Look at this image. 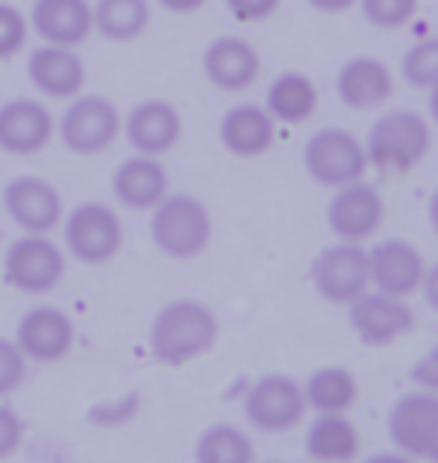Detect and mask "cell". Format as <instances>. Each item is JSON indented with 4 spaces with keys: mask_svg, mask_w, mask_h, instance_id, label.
<instances>
[{
    "mask_svg": "<svg viewBox=\"0 0 438 463\" xmlns=\"http://www.w3.org/2000/svg\"><path fill=\"white\" fill-rule=\"evenodd\" d=\"M219 340V317L199 298H174L156 310L147 328V349L156 364L183 367L204 358Z\"/></svg>",
    "mask_w": 438,
    "mask_h": 463,
    "instance_id": "cell-1",
    "label": "cell"
},
{
    "mask_svg": "<svg viewBox=\"0 0 438 463\" xmlns=\"http://www.w3.org/2000/svg\"><path fill=\"white\" fill-rule=\"evenodd\" d=\"M363 147H367L369 165L381 175H408L417 169L426 154L433 147V129L430 120L424 115H417L415 109H394V112H385L372 120L367 138H363Z\"/></svg>",
    "mask_w": 438,
    "mask_h": 463,
    "instance_id": "cell-2",
    "label": "cell"
},
{
    "mask_svg": "<svg viewBox=\"0 0 438 463\" xmlns=\"http://www.w3.org/2000/svg\"><path fill=\"white\" fill-rule=\"evenodd\" d=\"M213 238V217L192 193H169L151 211V241L163 256L190 262L201 256Z\"/></svg>",
    "mask_w": 438,
    "mask_h": 463,
    "instance_id": "cell-3",
    "label": "cell"
},
{
    "mask_svg": "<svg viewBox=\"0 0 438 463\" xmlns=\"http://www.w3.org/2000/svg\"><path fill=\"white\" fill-rule=\"evenodd\" d=\"M303 169L319 187L340 190L346 184L363 181V175L369 169V156L367 147H363V138L354 136L351 129L324 127L306 138Z\"/></svg>",
    "mask_w": 438,
    "mask_h": 463,
    "instance_id": "cell-4",
    "label": "cell"
},
{
    "mask_svg": "<svg viewBox=\"0 0 438 463\" xmlns=\"http://www.w3.org/2000/svg\"><path fill=\"white\" fill-rule=\"evenodd\" d=\"M310 283L322 301L349 307L369 289L367 247L351 241H333L331 247H322L310 262Z\"/></svg>",
    "mask_w": 438,
    "mask_h": 463,
    "instance_id": "cell-5",
    "label": "cell"
},
{
    "mask_svg": "<svg viewBox=\"0 0 438 463\" xmlns=\"http://www.w3.org/2000/svg\"><path fill=\"white\" fill-rule=\"evenodd\" d=\"M303 383L288 373L258 376L244 394V419L258 433H288L306 419Z\"/></svg>",
    "mask_w": 438,
    "mask_h": 463,
    "instance_id": "cell-6",
    "label": "cell"
},
{
    "mask_svg": "<svg viewBox=\"0 0 438 463\" xmlns=\"http://www.w3.org/2000/svg\"><path fill=\"white\" fill-rule=\"evenodd\" d=\"M63 244L81 265H106L124 247V223L106 202H81L63 220Z\"/></svg>",
    "mask_w": 438,
    "mask_h": 463,
    "instance_id": "cell-7",
    "label": "cell"
},
{
    "mask_svg": "<svg viewBox=\"0 0 438 463\" xmlns=\"http://www.w3.org/2000/svg\"><path fill=\"white\" fill-rule=\"evenodd\" d=\"M120 133H124V118H120L111 99L99 94L72 99L58 120V136L63 147L79 156H97L108 151Z\"/></svg>",
    "mask_w": 438,
    "mask_h": 463,
    "instance_id": "cell-8",
    "label": "cell"
},
{
    "mask_svg": "<svg viewBox=\"0 0 438 463\" xmlns=\"http://www.w3.org/2000/svg\"><path fill=\"white\" fill-rule=\"evenodd\" d=\"M67 271V256L49 235H22L4 256V277L24 295H45L58 289Z\"/></svg>",
    "mask_w": 438,
    "mask_h": 463,
    "instance_id": "cell-9",
    "label": "cell"
},
{
    "mask_svg": "<svg viewBox=\"0 0 438 463\" xmlns=\"http://www.w3.org/2000/svg\"><path fill=\"white\" fill-rule=\"evenodd\" d=\"M349 326L363 346L381 349L415 331V310L408 298H394L378 289H367L349 304Z\"/></svg>",
    "mask_w": 438,
    "mask_h": 463,
    "instance_id": "cell-10",
    "label": "cell"
},
{
    "mask_svg": "<svg viewBox=\"0 0 438 463\" xmlns=\"http://www.w3.org/2000/svg\"><path fill=\"white\" fill-rule=\"evenodd\" d=\"M385 223V199L378 187L367 181H354L333 190L328 202V229L337 241L363 244Z\"/></svg>",
    "mask_w": 438,
    "mask_h": 463,
    "instance_id": "cell-11",
    "label": "cell"
},
{
    "mask_svg": "<svg viewBox=\"0 0 438 463\" xmlns=\"http://www.w3.org/2000/svg\"><path fill=\"white\" fill-rule=\"evenodd\" d=\"M369 256V286L394 298H412L421 292L426 262L424 253L405 238H385L367 250Z\"/></svg>",
    "mask_w": 438,
    "mask_h": 463,
    "instance_id": "cell-12",
    "label": "cell"
},
{
    "mask_svg": "<svg viewBox=\"0 0 438 463\" xmlns=\"http://www.w3.org/2000/svg\"><path fill=\"white\" fill-rule=\"evenodd\" d=\"M201 72L222 94H244L262 76V54L244 36H217L201 54Z\"/></svg>",
    "mask_w": 438,
    "mask_h": 463,
    "instance_id": "cell-13",
    "label": "cell"
},
{
    "mask_svg": "<svg viewBox=\"0 0 438 463\" xmlns=\"http://www.w3.org/2000/svg\"><path fill=\"white\" fill-rule=\"evenodd\" d=\"M72 344H76V326L67 313L51 304L31 307L15 328V346L24 352L27 361H40V364L63 361L72 352Z\"/></svg>",
    "mask_w": 438,
    "mask_h": 463,
    "instance_id": "cell-14",
    "label": "cell"
},
{
    "mask_svg": "<svg viewBox=\"0 0 438 463\" xmlns=\"http://www.w3.org/2000/svg\"><path fill=\"white\" fill-rule=\"evenodd\" d=\"M4 208L24 235H49L63 220V199L49 181L22 175L4 190Z\"/></svg>",
    "mask_w": 438,
    "mask_h": 463,
    "instance_id": "cell-15",
    "label": "cell"
},
{
    "mask_svg": "<svg viewBox=\"0 0 438 463\" xmlns=\"http://www.w3.org/2000/svg\"><path fill=\"white\" fill-rule=\"evenodd\" d=\"M124 136L135 154L165 156L183 136V118L169 99H142L124 118Z\"/></svg>",
    "mask_w": 438,
    "mask_h": 463,
    "instance_id": "cell-16",
    "label": "cell"
},
{
    "mask_svg": "<svg viewBox=\"0 0 438 463\" xmlns=\"http://www.w3.org/2000/svg\"><path fill=\"white\" fill-rule=\"evenodd\" d=\"M337 97L351 112H369L381 109L394 97V72L381 58L372 54H354L337 70Z\"/></svg>",
    "mask_w": 438,
    "mask_h": 463,
    "instance_id": "cell-17",
    "label": "cell"
},
{
    "mask_svg": "<svg viewBox=\"0 0 438 463\" xmlns=\"http://www.w3.org/2000/svg\"><path fill=\"white\" fill-rule=\"evenodd\" d=\"M438 428V394L412 388L387 410V437L394 449L421 460Z\"/></svg>",
    "mask_w": 438,
    "mask_h": 463,
    "instance_id": "cell-18",
    "label": "cell"
},
{
    "mask_svg": "<svg viewBox=\"0 0 438 463\" xmlns=\"http://www.w3.org/2000/svg\"><path fill=\"white\" fill-rule=\"evenodd\" d=\"M219 142L238 160H256L276 145V120L258 103H238L219 118Z\"/></svg>",
    "mask_w": 438,
    "mask_h": 463,
    "instance_id": "cell-19",
    "label": "cell"
},
{
    "mask_svg": "<svg viewBox=\"0 0 438 463\" xmlns=\"http://www.w3.org/2000/svg\"><path fill=\"white\" fill-rule=\"evenodd\" d=\"M111 193L129 211H154L169 196V169L160 156L133 154L111 175Z\"/></svg>",
    "mask_w": 438,
    "mask_h": 463,
    "instance_id": "cell-20",
    "label": "cell"
},
{
    "mask_svg": "<svg viewBox=\"0 0 438 463\" xmlns=\"http://www.w3.org/2000/svg\"><path fill=\"white\" fill-rule=\"evenodd\" d=\"M54 136V118L36 99H9L0 106V151L15 156L40 154Z\"/></svg>",
    "mask_w": 438,
    "mask_h": 463,
    "instance_id": "cell-21",
    "label": "cell"
},
{
    "mask_svg": "<svg viewBox=\"0 0 438 463\" xmlns=\"http://www.w3.org/2000/svg\"><path fill=\"white\" fill-rule=\"evenodd\" d=\"M27 76L33 88L42 90L51 99H70L79 97L85 88V61L79 58L76 49H63V45H49L36 49L27 61Z\"/></svg>",
    "mask_w": 438,
    "mask_h": 463,
    "instance_id": "cell-22",
    "label": "cell"
},
{
    "mask_svg": "<svg viewBox=\"0 0 438 463\" xmlns=\"http://www.w3.org/2000/svg\"><path fill=\"white\" fill-rule=\"evenodd\" d=\"M31 22L49 45L79 49L93 33V6L88 0H36Z\"/></svg>",
    "mask_w": 438,
    "mask_h": 463,
    "instance_id": "cell-23",
    "label": "cell"
},
{
    "mask_svg": "<svg viewBox=\"0 0 438 463\" xmlns=\"http://www.w3.org/2000/svg\"><path fill=\"white\" fill-rule=\"evenodd\" d=\"M303 451L312 463H351L360 451V430L349 412H315L306 424Z\"/></svg>",
    "mask_w": 438,
    "mask_h": 463,
    "instance_id": "cell-24",
    "label": "cell"
},
{
    "mask_svg": "<svg viewBox=\"0 0 438 463\" xmlns=\"http://www.w3.org/2000/svg\"><path fill=\"white\" fill-rule=\"evenodd\" d=\"M319 103H322L319 85H315L306 72L285 70L267 85L262 106L267 109V115L274 118L276 124L294 127V124L312 120L315 112H319Z\"/></svg>",
    "mask_w": 438,
    "mask_h": 463,
    "instance_id": "cell-25",
    "label": "cell"
},
{
    "mask_svg": "<svg viewBox=\"0 0 438 463\" xmlns=\"http://www.w3.org/2000/svg\"><path fill=\"white\" fill-rule=\"evenodd\" d=\"M358 379L349 367L340 364H324L315 367L310 376L303 379V397L310 412H351V406L358 403Z\"/></svg>",
    "mask_w": 438,
    "mask_h": 463,
    "instance_id": "cell-26",
    "label": "cell"
},
{
    "mask_svg": "<svg viewBox=\"0 0 438 463\" xmlns=\"http://www.w3.org/2000/svg\"><path fill=\"white\" fill-rule=\"evenodd\" d=\"M151 0H97L93 4V31L108 43H133L151 27Z\"/></svg>",
    "mask_w": 438,
    "mask_h": 463,
    "instance_id": "cell-27",
    "label": "cell"
},
{
    "mask_svg": "<svg viewBox=\"0 0 438 463\" xmlns=\"http://www.w3.org/2000/svg\"><path fill=\"white\" fill-rule=\"evenodd\" d=\"M192 463H256L253 437L231 421L208 424L192 446Z\"/></svg>",
    "mask_w": 438,
    "mask_h": 463,
    "instance_id": "cell-28",
    "label": "cell"
},
{
    "mask_svg": "<svg viewBox=\"0 0 438 463\" xmlns=\"http://www.w3.org/2000/svg\"><path fill=\"white\" fill-rule=\"evenodd\" d=\"M403 81L415 90H430L438 85V36L408 45L403 61H399Z\"/></svg>",
    "mask_w": 438,
    "mask_h": 463,
    "instance_id": "cell-29",
    "label": "cell"
},
{
    "mask_svg": "<svg viewBox=\"0 0 438 463\" xmlns=\"http://www.w3.org/2000/svg\"><path fill=\"white\" fill-rule=\"evenodd\" d=\"M360 15L378 31H399L417 15L421 0H358Z\"/></svg>",
    "mask_w": 438,
    "mask_h": 463,
    "instance_id": "cell-30",
    "label": "cell"
},
{
    "mask_svg": "<svg viewBox=\"0 0 438 463\" xmlns=\"http://www.w3.org/2000/svg\"><path fill=\"white\" fill-rule=\"evenodd\" d=\"M27 376V358L15 346V340L0 337V397L13 394Z\"/></svg>",
    "mask_w": 438,
    "mask_h": 463,
    "instance_id": "cell-31",
    "label": "cell"
},
{
    "mask_svg": "<svg viewBox=\"0 0 438 463\" xmlns=\"http://www.w3.org/2000/svg\"><path fill=\"white\" fill-rule=\"evenodd\" d=\"M27 40V22L15 6L0 4V61L13 58L22 52Z\"/></svg>",
    "mask_w": 438,
    "mask_h": 463,
    "instance_id": "cell-32",
    "label": "cell"
},
{
    "mask_svg": "<svg viewBox=\"0 0 438 463\" xmlns=\"http://www.w3.org/2000/svg\"><path fill=\"white\" fill-rule=\"evenodd\" d=\"M408 383H412V388H417V392L438 394V344H433L412 361V367H408Z\"/></svg>",
    "mask_w": 438,
    "mask_h": 463,
    "instance_id": "cell-33",
    "label": "cell"
},
{
    "mask_svg": "<svg viewBox=\"0 0 438 463\" xmlns=\"http://www.w3.org/2000/svg\"><path fill=\"white\" fill-rule=\"evenodd\" d=\"M231 18L240 24H258L267 22L270 15H276V9L283 6V0H222Z\"/></svg>",
    "mask_w": 438,
    "mask_h": 463,
    "instance_id": "cell-34",
    "label": "cell"
},
{
    "mask_svg": "<svg viewBox=\"0 0 438 463\" xmlns=\"http://www.w3.org/2000/svg\"><path fill=\"white\" fill-rule=\"evenodd\" d=\"M24 442V421L9 406H0V460L13 458Z\"/></svg>",
    "mask_w": 438,
    "mask_h": 463,
    "instance_id": "cell-35",
    "label": "cell"
},
{
    "mask_svg": "<svg viewBox=\"0 0 438 463\" xmlns=\"http://www.w3.org/2000/svg\"><path fill=\"white\" fill-rule=\"evenodd\" d=\"M421 295L426 301V307L433 313H438V262L426 265V274H424V283H421Z\"/></svg>",
    "mask_w": 438,
    "mask_h": 463,
    "instance_id": "cell-36",
    "label": "cell"
},
{
    "mask_svg": "<svg viewBox=\"0 0 438 463\" xmlns=\"http://www.w3.org/2000/svg\"><path fill=\"white\" fill-rule=\"evenodd\" d=\"M208 4V0H156V6H163L172 15H192Z\"/></svg>",
    "mask_w": 438,
    "mask_h": 463,
    "instance_id": "cell-37",
    "label": "cell"
},
{
    "mask_svg": "<svg viewBox=\"0 0 438 463\" xmlns=\"http://www.w3.org/2000/svg\"><path fill=\"white\" fill-rule=\"evenodd\" d=\"M306 4L322 15H340V13H346V9L358 6V0H306Z\"/></svg>",
    "mask_w": 438,
    "mask_h": 463,
    "instance_id": "cell-38",
    "label": "cell"
},
{
    "mask_svg": "<svg viewBox=\"0 0 438 463\" xmlns=\"http://www.w3.org/2000/svg\"><path fill=\"white\" fill-rule=\"evenodd\" d=\"M363 463H421V460L405 455V451H399V449H390V451H376V455H369Z\"/></svg>",
    "mask_w": 438,
    "mask_h": 463,
    "instance_id": "cell-39",
    "label": "cell"
},
{
    "mask_svg": "<svg viewBox=\"0 0 438 463\" xmlns=\"http://www.w3.org/2000/svg\"><path fill=\"white\" fill-rule=\"evenodd\" d=\"M426 220H430V229L438 235V187L433 190L430 202H426Z\"/></svg>",
    "mask_w": 438,
    "mask_h": 463,
    "instance_id": "cell-40",
    "label": "cell"
},
{
    "mask_svg": "<svg viewBox=\"0 0 438 463\" xmlns=\"http://www.w3.org/2000/svg\"><path fill=\"white\" fill-rule=\"evenodd\" d=\"M426 109H430L433 124H438V85L426 90Z\"/></svg>",
    "mask_w": 438,
    "mask_h": 463,
    "instance_id": "cell-41",
    "label": "cell"
},
{
    "mask_svg": "<svg viewBox=\"0 0 438 463\" xmlns=\"http://www.w3.org/2000/svg\"><path fill=\"white\" fill-rule=\"evenodd\" d=\"M421 460H426V463H438V428H435L433 439H430V446H426V451H424V458H421Z\"/></svg>",
    "mask_w": 438,
    "mask_h": 463,
    "instance_id": "cell-42",
    "label": "cell"
},
{
    "mask_svg": "<svg viewBox=\"0 0 438 463\" xmlns=\"http://www.w3.org/2000/svg\"><path fill=\"white\" fill-rule=\"evenodd\" d=\"M258 463V460H256ZM262 463H283V460H262Z\"/></svg>",
    "mask_w": 438,
    "mask_h": 463,
    "instance_id": "cell-43",
    "label": "cell"
}]
</instances>
